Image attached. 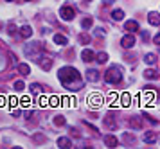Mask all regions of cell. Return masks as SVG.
<instances>
[{"mask_svg": "<svg viewBox=\"0 0 160 149\" xmlns=\"http://www.w3.org/2000/svg\"><path fill=\"white\" fill-rule=\"evenodd\" d=\"M58 77H59V81L65 86H68V88H72V83L81 85V74L76 70L74 67H63V68H59Z\"/></svg>", "mask_w": 160, "mask_h": 149, "instance_id": "6da1fadb", "label": "cell"}, {"mask_svg": "<svg viewBox=\"0 0 160 149\" xmlns=\"http://www.w3.org/2000/svg\"><path fill=\"white\" fill-rule=\"evenodd\" d=\"M104 81L108 83V85H119L121 81H122V72L119 67H110L106 74H104Z\"/></svg>", "mask_w": 160, "mask_h": 149, "instance_id": "7a4b0ae2", "label": "cell"}, {"mask_svg": "<svg viewBox=\"0 0 160 149\" xmlns=\"http://www.w3.org/2000/svg\"><path fill=\"white\" fill-rule=\"evenodd\" d=\"M59 16H61V20L70 22V20H74V16H76V9H74L72 6H63L59 9Z\"/></svg>", "mask_w": 160, "mask_h": 149, "instance_id": "3957f363", "label": "cell"}, {"mask_svg": "<svg viewBox=\"0 0 160 149\" xmlns=\"http://www.w3.org/2000/svg\"><path fill=\"white\" fill-rule=\"evenodd\" d=\"M121 45H122L124 49H131V47L135 45V36H133V34L122 36V40H121Z\"/></svg>", "mask_w": 160, "mask_h": 149, "instance_id": "277c9868", "label": "cell"}, {"mask_svg": "<svg viewBox=\"0 0 160 149\" xmlns=\"http://www.w3.org/2000/svg\"><path fill=\"white\" fill-rule=\"evenodd\" d=\"M81 59L85 61V63H90V61H95V54L92 52L90 49H85L81 52Z\"/></svg>", "mask_w": 160, "mask_h": 149, "instance_id": "5b68a950", "label": "cell"}, {"mask_svg": "<svg viewBox=\"0 0 160 149\" xmlns=\"http://www.w3.org/2000/svg\"><path fill=\"white\" fill-rule=\"evenodd\" d=\"M157 131H146L144 135H142V140H144L146 144H153V142H157Z\"/></svg>", "mask_w": 160, "mask_h": 149, "instance_id": "8992f818", "label": "cell"}, {"mask_svg": "<svg viewBox=\"0 0 160 149\" xmlns=\"http://www.w3.org/2000/svg\"><path fill=\"white\" fill-rule=\"evenodd\" d=\"M128 126L131 129H142V119H138V117H131L130 121H128Z\"/></svg>", "mask_w": 160, "mask_h": 149, "instance_id": "52a82bcc", "label": "cell"}, {"mask_svg": "<svg viewBox=\"0 0 160 149\" xmlns=\"http://www.w3.org/2000/svg\"><path fill=\"white\" fill-rule=\"evenodd\" d=\"M38 63H40V67H42L45 72H49L52 68V59H51V57H40V61H38Z\"/></svg>", "mask_w": 160, "mask_h": 149, "instance_id": "ba28073f", "label": "cell"}, {"mask_svg": "<svg viewBox=\"0 0 160 149\" xmlns=\"http://www.w3.org/2000/svg\"><path fill=\"white\" fill-rule=\"evenodd\" d=\"M124 29H126L128 32H135V31H138V23L135 20H128L124 23Z\"/></svg>", "mask_w": 160, "mask_h": 149, "instance_id": "9c48e42d", "label": "cell"}, {"mask_svg": "<svg viewBox=\"0 0 160 149\" xmlns=\"http://www.w3.org/2000/svg\"><path fill=\"white\" fill-rule=\"evenodd\" d=\"M87 79L90 83H97V81H99V72L94 70V68H90V70L87 72Z\"/></svg>", "mask_w": 160, "mask_h": 149, "instance_id": "30bf717a", "label": "cell"}, {"mask_svg": "<svg viewBox=\"0 0 160 149\" xmlns=\"http://www.w3.org/2000/svg\"><path fill=\"white\" fill-rule=\"evenodd\" d=\"M148 22H149L151 25H160V14L155 13V11L149 13V14H148Z\"/></svg>", "mask_w": 160, "mask_h": 149, "instance_id": "8fae6325", "label": "cell"}, {"mask_svg": "<svg viewBox=\"0 0 160 149\" xmlns=\"http://www.w3.org/2000/svg\"><path fill=\"white\" fill-rule=\"evenodd\" d=\"M70 146H72L70 138H67V137H59V138H58V147L67 149V147H70Z\"/></svg>", "mask_w": 160, "mask_h": 149, "instance_id": "7c38bea8", "label": "cell"}, {"mask_svg": "<svg viewBox=\"0 0 160 149\" xmlns=\"http://www.w3.org/2000/svg\"><path fill=\"white\" fill-rule=\"evenodd\" d=\"M104 144H106V147H117V138L113 135H106L104 137Z\"/></svg>", "mask_w": 160, "mask_h": 149, "instance_id": "4fadbf2b", "label": "cell"}, {"mask_svg": "<svg viewBox=\"0 0 160 149\" xmlns=\"http://www.w3.org/2000/svg\"><path fill=\"white\" fill-rule=\"evenodd\" d=\"M40 49H43L40 43H31L29 47H25V54H32V52H36V50H40Z\"/></svg>", "mask_w": 160, "mask_h": 149, "instance_id": "5bb4252c", "label": "cell"}, {"mask_svg": "<svg viewBox=\"0 0 160 149\" xmlns=\"http://www.w3.org/2000/svg\"><path fill=\"white\" fill-rule=\"evenodd\" d=\"M18 72H20L22 76H29L31 74V67L29 65H25V63H20L18 65Z\"/></svg>", "mask_w": 160, "mask_h": 149, "instance_id": "9a60e30c", "label": "cell"}, {"mask_svg": "<svg viewBox=\"0 0 160 149\" xmlns=\"http://www.w3.org/2000/svg\"><path fill=\"white\" fill-rule=\"evenodd\" d=\"M95 61H97L99 65L106 63V61H108V54H106V52H99V54H95Z\"/></svg>", "mask_w": 160, "mask_h": 149, "instance_id": "2e32d148", "label": "cell"}, {"mask_svg": "<svg viewBox=\"0 0 160 149\" xmlns=\"http://www.w3.org/2000/svg\"><path fill=\"white\" fill-rule=\"evenodd\" d=\"M112 18H113L115 22H121L124 18V11H122V9H115V11L112 13Z\"/></svg>", "mask_w": 160, "mask_h": 149, "instance_id": "e0dca14e", "label": "cell"}, {"mask_svg": "<svg viewBox=\"0 0 160 149\" xmlns=\"http://www.w3.org/2000/svg\"><path fill=\"white\" fill-rule=\"evenodd\" d=\"M20 34H22L23 38H31V36H32V29H31L29 25H23V27L20 29Z\"/></svg>", "mask_w": 160, "mask_h": 149, "instance_id": "ac0fdd59", "label": "cell"}, {"mask_svg": "<svg viewBox=\"0 0 160 149\" xmlns=\"http://www.w3.org/2000/svg\"><path fill=\"white\" fill-rule=\"evenodd\" d=\"M54 43H58V45H67V38L63 34H54Z\"/></svg>", "mask_w": 160, "mask_h": 149, "instance_id": "d6986e66", "label": "cell"}, {"mask_svg": "<svg viewBox=\"0 0 160 149\" xmlns=\"http://www.w3.org/2000/svg\"><path fill=\"white\" fill-rule=\"evenodd\" d=\"M90 104H92V106H101L102 104V99L101 97H99V95H92V97H90Z\"/></svg>", "mask_w": 160, "mask_h": 149, "instance_id": "ffe728a7", "label": "cell"}, {"mask_svg": "<svg viewBox=\"0 0 160 149\" xmlns=\"http://www.w3.org/2000/svg\"><path fill=\"white\" fill-rule=\"evenodd\" d=\"M157 76H158V74H157V70H153V68H148V70L144 72L146 79H157Z\"/></svg>", "mask_w": 160, "mask_h": 149, "instance_id": "44dd1931", "label": "cell"}, {"mask_svg": "<svg viewBox=\"0 0 160 149\" xmlns=\"http://www.w3.org/2000/svg\"><path fill=\"white\" fill-rule=\"evenodd\" d=\"M104 124H106V128H108V129H115V121H112V117H110V115L104 117Z\"/></svg>", "mask_w": 160, "mask_h": 149, "instance_id": "7402d4cb", "label": "cell"}, {"mask_svg": "<svg viewBox=\"0 0 160 149\" xmlns=\"http://www.w3.org/2000/svg\"><path fill=\"white\" fill-rule=\"evenodd\" d=\"M144 61L148 65H155L157 63V56H155V54H146L144 56Z\"/></svg>", "mask_w": 160, "mask_h": 149, "instance_id": "603a6c76", "label": "cell"}, {"mask_svg": "<svg viewBox=\"0 0 160 149\" xmlns=\"http://www.w3.org/2000/svg\"><path fill=\"white\" fill-rule=\"evenodd\" d=\"M31 92H32V93H34V95H36V93L43 92V88H42V86L38 85V83H32V85H31Z\"/></svg>", "mask_w": 160, "mask_h": 149, "instance_id": "cb8c5ba5", "label": "cell"}, {"mask_svg": "<svg viewBox=\"0 0 160 149\" xmlns=\"http://www.w3.org/2000/svg\"><path fill=\"white\" fill-rule=\"evenodd\" d=\"M67 121L65 117H54V126H65Z\"/></svg>", "mask_w": 160, "mask_h": 149, "instance_id": "d4e9b609", "label": "cell"}, {"mask_svg": "<svg viewBox=\"0 0 160 149\" xmlns=\"http://www.w3.org/2000/svg\"><path fill=\"white\" fill-rule=\"evenodd\" d=\"M81 25H83V29H90V27H92V18H85Z\"/></svg>", "mask_w": 160, "mask_h": 149, "instance_id": "484cf974", "label": "cell"}, {"mask_svg": "<svg viewBox=\"0 0 160 149\" xmlns=\"http://www.w3.org/2000/svg\"><path fill=\"white\" fill-rule=\"evenodd\" d=\"M23 88H25V85H23L22 81H16V83H15V90H16V92H22Z\"/></svg>", "mask_w": 160, "mask_h": 149, "instance_id": "4316f807", "label": "cell"}, {"mask_svg": "<svg viewBox=\"0 0 160 149\" xmlns=\"http://www.w3.org/2000/svg\"><path fill=\"white\" fill-rule=\"evenodd\" d=\"M79 42H81V43H88V42H90V36L81 34V36H79Z\"/></svg>", "mask_w": 160, "mask_h": 149, "instance_id": "83f0119b", "label": "cell"}, {"mask_svg": "<svg viewBox=\"0 0 160 149\" xmlns=\"http://www.w3.org/2000/svg\"><path fill=\"white\" fill-rule=\"evenodd\" d=\"M153 42L157 43V45H160V32H158V34H155V38H153Z\"/></svg>", "mask_w": 160, "mask_h": 149, "instance_id": "f1b7e54d", "label": "cell"}, {"mask_svg": "<svg viewBox=\"0 0 160 149\" xmlns=\"http://www.w3.org/2000/svg\"><path fill=\"white\" fill-rule=\"evenodd\" d=\"M95 36H104V31H102V29H97V31H95Z\"/></svg>", "mask_w": 160, "mask_h": 149, "instance_id": "f546056e", "label": "cell"}, {"mask_svg": "<svg viewBox=\"0 0 160 149\" xmlns=\"http://www.w3.org/2000/svg\"><path fill=\"white\" fill-rule=\"evenodd\" d=\"M104 2H106V4H110V2H112V0H104Z\"/></svg>", "mask_w": 160, "mask_h": 149, "instance_id": "4dcf8cb0", "label": "cell"}, {"mask_svg": "<svg viewBox=\"0 0 160 149\" xmlns=\"http://www.w3.org/2000/svg\"><path fill=\"white\" fill-rule=\"evenodd\" d=\"M85 2H87V4H90V2H92V0H85Z\"/></svg>", "mask_w": 160, "mask_h": 149, "instance_id": "1f68e13d", "label": "cell"}, {"mask_svg": "<svg viewBox=\"0 0 160 149\" xmlns=\"http://www.w3.org/2000/svg\"><path fill=\"white\" fill-rule=\"evenodd\" d=\"M8 2H13V0H8Z\"/></svg>", "mask_w": 160, "mask_h": 149, "instance_id": "d6a6232c", "label": "cell"}, {"mask_svg": "<svg viewBox=\"0 0 160 149\" xmlns=\"http://www.w3.org/2000/svg\"><path fill=\"white\" fill-rule=\"evenodd\" d=\"M25 2H29V0H25Z\"/></svg>", "mask_w": 160, "mask_h": 149, "instance_id": "836d02e7", "label": "cell"}]
</instances>
